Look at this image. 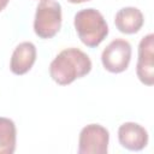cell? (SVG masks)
Masks as SVG:
<instances>
[{
	"label": "cell",
	"instance_id": "cell-1",
	"mask_svg": "<svg viewBox=\"0 0 154 154\" xmlns=\"http://www.w3.org/2000/svg\"><path fill=\"white\" fill-rule=\"evenodd\" d=\"M90 70V58L83 51L75 47L61 51L49 65L52 79L60 85H67L75 79L84 77Z\"/></svg>",
	"mask_w": 154,
	"mask_h": 154
},
{
	"label": "cell",
	"instance_id": "cell-2",
	"mask_svg": "<svg viewBox=\"0 0 154 154\" xmlns=\"http://www.w3.org/2000/svg\"><path fill=\"white\" fill-rule=\"evenodd\" d=\"M75 29L79 40L87 47H97L108 35V25L101 14L95 8H84L75 14Z\"/></svg>",
	"mask_w": 154,
	"mask_h": 154
},
{
	"label": "cell",
	"instance_id": "cell-3",
	"mask_svg": "<svg viewBox=\"0 0 154 154\" xmlns=\"http://www.w3.org/2000/svg\"><path fill=\"white\" fill-rule=\"evenodd\" d=\"M61 26V6L55 0H41L36 7L34 31L41 38L54 37Z\"/></svg>",
	"mask_w": 154,
	"mask_h": 154
},
{
	"label": "cell",
	"instance_id": "cell-4",
	"mask_svg": "<svg viewBox=\"0 0 154 154\" xmlns=\"http://www.w3.org/2000/svg\"><path fill=\"white\" fill-rule=\"evenodd\" d=\"M109 132L100 124L84 126L78 137L79 154H106L108 150Z\"/></svg>",
	"mask_w": 154,
	"mask_h": 154
},
{
	"label": "cell",
	"instance_id": "cell-5",
	"mask_svg": "<svg viewBox=\"0 0 154 154\" xmlns=\"http://www.w3.org/2000/svg\"><path fill=\"white\" fill-rule=\"evenodd\" d=\"M131 60V46L124 38L111 41L102 51L101 61L103 67L112 73L125 71Z\"/></svg>",
	"mask_w": 154,
	"mask_h": 154
},
{
	"label": "cell",
	"instance_id": "cell-6",
	"mask_svg": "<svg viewBox=\"0 0 154 154\" xmlns=\"http://www.w3.org/2000/svg\"><path fill=\"white\" fill-rule=\"evenodd\" d=\"M138 79L146 85L154 83V35L148 34L138 43V59L136 65Z\"/></svg>",
	"mask_w": 154,
	"mask_h": 154
},
{
	"label": "cell",
	"instance_id": "cell-7",
	"mask_svg": "<svg viewBox=\"0 0 154 154\" xmlns=\"http://www.w3.org/2000/svg\"><path fill=\"white\" fill-rule=\"evenodd\" d=\"M118 140L124 148L138 152L147 146L148 132L142 125L134 122H126L118 129Z\"/></svg>",
	"mask_w": 154,
	"mask_h": 154
},
{
	"label": "cell",
	"instance_id": "cell-8",
	"mask_svg": "<svg viewBox=\"0 0 154 154\" xmlns=\"http://www.w3.org/2000/svg\"><path fill=\"white\" fill-rule=\"evenodd\" d=\"M36 61V47L32 42L25 41L19 43L11 57L10 69L14 75L26 73Z\"/></svg>",
	"mask_w": 154,
	"mask_h": 154
},
{
	"label": "cell",
	"instance_id": "cell-9",
	"mask_svg": "<svg viewBox=\"0 0 154 154\" xmlns=\"http://www.w3.org/2000/svg\"><path fill=\"white\" fill-rule=\"evenodd\" d=\"M143 23V13L137 7H123L116 13L114 17V24L123 34H135L140 31Z\"/></svg>",
	"mask_w": 154,
	"mask_h": 154
},
{
	"label": "cell",
	"instance_id": "cell-10",
	"mask_svg": "<svg viewBox=\"0 0 154 154\" xmlns=\"http://www.w3.org/2000/svg\"><path fill=\"white\" fill-rule=\"evenodd\" d=\"M17 130L12 119L0 117V154H12L16 150Z\"/></svg>",
	"mask_w": 154,
	"mask_h": 154
},
{
	"label": "cell",
	"instance_id": "cell-11",
	"mask_svg": "<svg viewBox=\"0 0 154 154\" xmlns=\"http://www.w3.org/2000/svg\"><path fill=\"white\" fill-rule=\"evenodd\" d=\"M8 1H10V0H0V12H1L6 6H7Z\"/></svg>",
	"mask_w": 154,
	"mask_h": 154
},
{
	"label": "cell",
	"instance_id": "cell-12",
	"mask_svg": "<svg viewBox=\"0 0 154 154\" xmlns=\"http://www.w3.org/2000/svg\"><path fill=\"white\" fill-rule=\"evenodd\" d=\"M71 4H82V2H85V1H89V0H67Z\"/></svg>",
	"mask_w": 154,
	"mask_h": 154
}]
</instances>
